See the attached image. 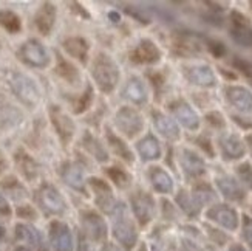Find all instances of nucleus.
Listing matches in <instances>:
<instances>
[{
    "label": "nucleus",
    "instance_id": "nucleus-10",
    "mask_svg": "<svg viewBox=\"0 0 252 251\" xmlns=\"http://www.w3.org/2000/svg\"><path fill=\"white\" fill-rule=\"evenodd\" d=\"M214 183L217 192L227 202L232 203H243L248 197V192L243 188V184L238 181V179L232 174L218 172L214 177Z\"/></svg>",
    "mask_w": 252,
    "mask_h": 251
},
{
    "label": "nucleus",
    "instance_id": "nucleus-13",
    "mask_svg": "<svg viewBox=\"0 0 252 251\" xmlns=\"http://www.w3.org/2000/svg\"><path fill=\"white\" fill-rule=\"evenodd\" d=\"M48 116L51 126L54 127L59 140L62 141V144L63 146L70 144V141L76 135V123L73 121V118L61 106L56 104H51L48 107Z\"/></svg>",
    "mask_w": 252,
    "mask_h": 251
},
{
    "label": "nucleus",
    "instance_id": "nucleus-45",
    "mask_svg": "<svg viewBox=\"0 0 252 251\" xmlns=\"http://www.w3.org/2000/svg\"><path fill=\"white\" fill-rule=\"evenodd\" d=\"M207 233H209V237L212 241L218 245H223L227 241V237L220 230H215V228H207Z\"/></svg>",
    "mask_w": 252,
    "mask_h": 251
},
{
    "label": "nucleus",
    "instance_id": "nucleus-31",
    "mask_svg": "<svg viewBox=\"0 0 252 251\" xmlns=\"http://www.w3.org/2000/svg\"><path fill=\"white\" fill-rule=\"evenodd\" d=\"M56 74L59 76L61 79H63L67 84L71 85H79L82 76L79 69L70 61H67L65 58H62L61 54H58V64H56V69H54Z\"/></svg>",
    "mask_w": 252,
    "mask_h": 251
},
{
    "label": "nucleus",
    "instance_id": "nucleus-29",
    "mask_svg": "<svg viewBox=\"0 0 252 251\" xmlns=\"http://www.w3.org/2000/svg\"><path fill=\"white\" fill-rule=\"evenodd\" d=\"M190 194L201 210L204 208V206H211V205L217 203V197H218V194L212 188V184L207 183V181H203V180L193 183Z\"/></svg>",
    "mask_w": 252,
    "mask_h": 251
},
{
    "label": "nucleus",
    "instance_id": "nucleus-15",
    "mask_svg": "<svg viewBox=\"0 0 252 251\" xmlns=\"http://www.w3.org/2000/svg\"><path fill=\"white\" fill-rule=\"evenodd\" d=\"M17 54L22 62L34 69H45L51 62L48 50L36 39H30L22 43Z\"/></svg>",
    "mask_w": 252,
    "mask_h": 251
},
{
    "label": "nucleus",
    "instance_id": "nucleus-19",
    "mask_svg": "<svg viewBox=\"0 0 252 251\" xmlns=\"http://www.w3.org/2000/svg\"><path fill=\"white\" fill-rule=\"evenodd\" d=\"M161 58L162 51L152 39H141L128 54V59L136 65H157Z\"/></svg>",
    "mask_w": 252,
    "mask_h": 251
},
{
    "label": "nucleus",
    "instance_id": "nucleus-12",
    "mask_svg": "<svg viewBox=\"0 0 252 251\" xmlns=\"http://www.w3.org/2000/svg\"><path fill=\"white\" fill-rule=\"evenodd\" d=\"M217 147L224 161H240L248 152L245 138L235 132H223L218 135Z\"/></svg>",
    "mask_w": 252,
    "mask_h": 251
},
{
    "label": "nucleus",
    "instance_id": "nucleus-47",
    "mask_svg": "<svg viewBox=\"0 0 252 251\" xmlns=\"http://www.w3.org/2000/svg\"><path fill=\"white\" fill-rule=\"evenodd\" d=\"M78 251H94V250H93V242H90L89 239L84 237V236L81 234V237H79V248H78Z\"/></svg>",
    "mask_w": 252,
    "mask_h": 251
},
{
    "label": "nucleus",
    "instance_id": "nucleus-34",
    "mask_svg": "<svg viewBox=\"0 0 252 251\" xmlns=\"http://www.w3.org/2000/svg\"><path fill=\"white\" fill-rule=\"evenodd\" d=\"M175 202H177L178 208L186 215H188V217H190V219H195V217H198L200 213H201V208L198 206V203L193 200L190 191L184 189V188H181L177 192V195H175Z\"/></svg>",
    "mask_w": 252,
    "mask_h": 251
},
{
    "label": "nucleus",
    "instance_id": "nucleus-23",
    "mask_svg": "<svg viewBox=\"0 0 252 251\" xmlns=\"http://www.w3.org/2000/svg\"><path fill=\"white\" fill-rule=\"evenodd\" d=\"M105 146L107 149H110L113 155H116L121 161H124L126 165H133L135 163V154L130 149V146L126 143V140L113 132L112 127H105Z\"/></svg>",
    "mask_w": 252,
    "mask_h": 251
},
{
    "label": "nucleus",
    "instance_id": "nucleus-41",
    "mask_svg": "<svg viewBox=\"0 0 252 251\" xmlns=\"http://www.w3.org/2000/svg\"><path fill=\"white\" fill-rule=\"evenodd\" d=\"M242 236L245 242L252 247V217L243 215V223H242Z\"/></svg>",
    "mask_w": 252,
    "mask_h": 251
},
{
    "label": "nucleus",
    "instance_id": "nucleus-7",
    "mask_svg": "<svg viewBox=\"0 0 252 251\" xmlns=\"http://www.w3.org/2000/svg\"><path fill=\"white\" fill-rule=\"evenodd\" d=\"M177 158H178V166L188 181L196 183L206 176L207 172L206 161L196 150L190 147H181Z\"/></svg>",
    "mask_w": 252,
    "mask_h": 251
},
{
    "label": "nucleus",
    "instance_id": "nucleus-4",
    "mask_svg": "<svg viewBox=\"0 0 252 251\" xmlns=\"http://www.w3.org/2000/svg\"><path fill=\"white\" fill-rule=\"evenodd\" d=\"M115 129L119 132V135L133 140L142 134V130L146 127L144 116L141 115V112L136 107L131 106H123L119 107L115 113Z\"/></svg>",
    "mask_w": 252,
    "mask_h": 251
},
{
    "label": "nucleus",
    "instance_id": "nucleus-11",
    "mask_svg": "<svg viewBox=\"0 0 252 251\" xmlns=\"http://www.w3.org/2000/svg\"><path fill=\"white\" fill-rule=\"evenodd\" d=\"M169 110H170V116L178 123V126H183L189 132H198L200 130L201 127L200 115L183 98H178V100H173L172 103H169Z\"/></svg>",
    "mask_w": 252,
    "mask_h": 251
},
{
    "label": "nucleus",
    "instance_id": "nucleus-55",
    "mask_svg": "<svg viewBox=\"0 0 252 251\" xmlns=\"http://www.w3.org/2000/svg\"><path fill=\"white\" fill-rule=\"evenodd\" d=\"M3 237H5V228L0 225V241H2Z\"/></svg>",
    "mask_w": 252,
    "mask_h": 251
},
{
    "label": "nucleus",
    "instance_id": "nucleus-36",
    "mask_svg": "<svg viewBox=\"0 0 252 251\" xmlns=\"http://www.w3.org/2000/svg\"><path fill=\"white\" fill-rule=\"evenodd\" d=\"M93 101H94V89H93V85L89 84L87 85V89L84 93H81V96L78 98V101L74 103L73 106V112L74 113H84L87 112L89 108L93 106Z\"/></svg>",
    "mask_w": 252,
    "mask_h": 251
},
{
    "label": "nucleus",
    "instance_id": "nucleus-54",
    "mask_svg": "<svg viewBox=\"0 0 252 251\" xmlns=\"http://www.w3.org/2000/svg\"><path fill=\"white\" fill-rule=\"evenodd\" d=\"M136 251H149V248H147V245L146 244H141L139 247H138V250Z\"/></svg>",
    "mask_w": 252,
    "mask_h": 251
},
{
    "label": "nucleus",
    "instance_id": "nucleus-26",
    "mask_svg": "<svg viewBox=\"0 0 252 251\" xmlns=\"http://www.w3.org/2000/svg\"><path fill=\"white\" fill-rule=\"evenodd\" d=\"M81 146L87 154L97 163H101V165H104V163L110 160V154H108L107 146L96 135H93L90 130H85L81 138Z\"/></svg>",
    "mask_w": 252,
    "mask_h": 251
},
{
    "label": "nucleus",
    "instance_id": "nucleus-46",
    "mask_svg": "<svg viewBox=\"0 0 252 251\" xmlns=\"http://www.w3.org/2000/svg\"><path fill=\"white\" fill-rule=\"evenodd\" d=\"M181 251H201V248L190 239H183L181 241Z\"/></svg>",
    "mask_w": 252,
    "mask_h": 251
},
{
    "label": "nucleus",
    "instance_id": "nucleus-25",
    "mask_svg": "<svg viewBox=\"0 0 252 251\" xmlns=\"http://www.w3.org/2000/svg\"><path fill=\"white\" fill-rule=\"evenodd\" d=\"M147 179L153 191L161 195H170L175 191V180L162 166L153 165L147 169Z\"/></svg>",
    "mask_w": 252,
    "mask_h": 251
},
{
    "label": "nucleus",
    "instance_id": "nucleus-9",
    "mask_svg": "<svg viewBox=\"0 0 252 251\" xmlns=\"http://www.w3.org/2000/svg\"><path fill=\"white\" fill-rule=\"evenodd\" d=\"M82 236L89 239L90 242H105L108 236V226L104 217L96 210H84L79 215Z\"/></svg>",
    "mask_w": 252,
    "mask_h": 251
},
{
    "label": "nucleus",
    "instance_id": "nucleus-24",
    "mask_svg": "<svg viewBox=\"0 0 252 251\" xmlns=\"http://www.w3.org/2000/svg\"><path fill=\"white\" fill-rule=\"evenodd\" d=\"M50 242L53 251H73V234L70 226L61 220L51 222Z\"/></svg>",
    "mask_w": 252,
    "mask_h": 251
},
{
    "label": "nucleus",
    "instance_id": "nucleus-21",
    "mask_svg": "<svg viewBox=\"0 0 252 251\" xmlns=\"http://www.w3.org/2000/svg\"><path fill=\"white\" fill-rule=\"evenodd\" d=\"M136 154L141 158L142 163H153L162 158V146L161 141L158 140V137L155 134H146L144 137H141L136 144Z\"/></svg>",
    "mask_w": 252,
    "mask_h": 251
},
{
    "label": "nucleus",
    "instance_id": "nucleus-16",
    "mask_svg": "<svg viewBox=\"0 0 252 251\" xmlns=\"http://www.w3.org/2000/svg\"><path fill=\"white\" fill-rule=\"evenodd\" d=\"M183 74L192 85L201 89H214L218 79L214 69L207 64H189L183 67Z\"/></svg>",
    "mask_w": 252,
    "mask_h": 251
},
{
    "label": "nucleus",
    "instance_id": "nucleus-22",
    "mask_svg": "<svg viewBox=\"0 0 252 251\" xmlns=\"http://www.w3.org/2000/svg\"><path fill=\"white\" fill-rule=\"evenodd\" d=\"M123 98L133 106H146L149 103V87L146 81L139 76H130L123 89Z\"/></svg>",
    "mask_w": 252,
    "mask_h": 251
},
{
    "label": "nucleus",
    "instance_id": "nucleus-44",
    "mask_svg": "<svg viewBox=\"0 0 252 251\" xmlns=\"http://www.w3.org/2000/svg\"><path fill=\"white\" fill-rule=\"evenodd\" d=\"M234 123H237L242 129L245 130H252V116L246 115H232Z\"/></svg>",
    "mask_w": 252,
    "mask_h": 251
},
{
    "label": "nucleus",
    "instance_id": "nucleus-57",
    "mask_svg": "<svg viewBox=\"0 0 252 251\" xmlns=\"http://www.w3.org/2000/svg\"><path fill=\"white\" fill-rule=\"evenodd\" d=\"M209 251H217L215 248H209Z\"/></svg>",
    "mask_w": 252,
    "mask_h": 251
},
{
    "label": "nucleus",
    "instance_id": "nucleus-28",
    "mask_svg": "<svg viewBox=\"0 0 252 251\" xmlns=\"http://www.w3.org/2000/svg\"><path fill=\"white\" fill-rule=\"evenodd\" d=\"M62 47L65 53L68 54L70 58L79 61L82 64H87L89 59V53H90V42L82 36H70L62 42Z\"/></svg>",
    "mask_w": 252,
    "mask_h": 251
},
{
    "label": "nucleus",
    "instance_id": "nucleus-17",
    "mask_svg": "<svg viewBox=\"0 0 252 251\" xmlns=\"http://www.w3.org/2000/svg\"><path fill=\"white\" fill-rule=\"evenodd\" d=\"M150 115H152L153 129L157 130V134L161 138L170 141V143H178L181 140V129L178 123L169 113L158 110V108H153Z\"/></svg>",
    "mask_w": 252,
    "mask_h": 251
},
{
    "label": "nucleus",
    "instance_id": "nucleus-52",
    "mask_svg": "<svg viewBox=\"0 0 252 251\" xmlns=\"http://www.w3.org/2000/svg\"><path fill=\"white\" fill-rule=\"evenodd\" d=\"M227 251H248L242 244H232L231 247H229V250Z\"/></svg>",
    "mask_w": 252,
    "mask_h": 251
},
{
    "label": "nucleus",
    "instance_id": "nucleus-14",
    "mask_svg": "<svg viewBox=\"0 0 252 251\" xmlns=\"http://www.w3.org/2000/svg\"><path fill=\"white\" fill-rule=\"evenodd\" d=\"M206 219L227 231H235L240 226V214L229 203L211 205L206 211Z\"/></svg>",
    "mask_w": 252,
    "mask_h": 251
},
{
    "label": "nucleus",
    "instance_id": "nucleus-35",
    "mask_svg": "<svg viewBox=\"0 0 252 251\" xmlns=\"http://www.w3.org/2000/svg\"><path fill=\"white\" fill-rule=\"evenodd\" d=\"M0 27L9 35H17L22 30L20 16L11 9H0Z\"/></svg>",
    "mask_w": 252,
    "mask_h": 251
},
{
    "label": "nucleus",
    "instance_id": "nucleus-48",
    "mask_svg": "<svg viewBox=\"0 0 252 251\" xmlns=\"http://www.w3.org/2000/svg\"><path fill=\"white\" fill-rule=\"evenodd\" d=\"M0 213H2V214H9V203L5 199L3 194H0Z\"/></svg>",
    "mask_w": 252,
    "mask_h": 251
},
{
    "label": "nucleus",
    "instance_id": "nucleus-37",
    "mask_svg": "<svg viewBox=\"0 0 252 251\" xmlns=\"http://www.w3.org/2000/svg\"><path fill=\"white\" fill-rule=\"evenodd\" d=\"M173 47L178 50L180 54H193L200 50V42L192 36H180L173 42Z\"/></svg>",
    "mask_w": 252,
    "mask_h": 251
},
{
    "label": "nucleus",
    "instance_id": "nucleus-53",
    "mask_svg": "<svg viewBox=\"0 0 252 251\" xmlns=\"http://www.w3.org/2000/svg\"><path fill=\"white\" fill-rule=\"evenodd\" d=\"M5 166H6V163H5V158H3V155H2V152H0V174L3 172Z\"/></svg>",
    "mask_w": 252,
    "mask_h": 251
},
{
    "label": "nucleus",
    "instance_id": "nucleus-51",
    "mask_svg": "<svg viewBox=\"0 0 252 251\" xmlns=\"http://www.w3.org/2000/svg\"><path fill=\"white\" fill-rule=\"evenodd\" d=\"M107 16H108V19L113 22V24H118V22L121 20V14H119L118 11H110V13H108Z\"/></svg>",
    "mask_w": 252,
    "mask_h": 251
},
{
    "label": "nucleus",
    "instance_id": "nucleus-30",
    "mask_svg": "<svg viewBox=\"0 0 252 251\" xmlns=\"http://www.w3.org/2000/svg\"><path fill=\"white\" fill-rule=\"evenodd\" d=\"M104 174H105V177L112 181L113 186H116L121 191L130 189L131 184H133V176H131V174L127 169H124L123 166H118V165L107 166L104 169Z\"/></svg>",
    "mask_w": 252,
    "mask_h": 251
},
{
    "label": "nucleus",
    "instance_id": "nucleus-40",
    "mask_svg": "<svg viewBox=\"0 0 252 251\" xmlns=\"http://www.w3.org/2000/svg\"><path fill=\"white\" fill-rule=\"evenodd\" d=\"M126 13L128 16H131L133 19H136L138 22H141V24H146V25L150 24V17L144 13V9L136 8V6H127L126 8Z\"/></svg>",
    "mask_w": 252,
    "mask_h": 251
},
{
    "label": "nucleus",
    "instance_id": "nucleus-5",
    "mask_svg": "<svg viewBox=\"0 0 252 251\" xmlns=\"http://www.w3.org/2000/svg\"><path fill=\"white\" fill-rule=\"evenodd\" d=\"M128 208L133 214L135 220L141 225H149L157 215V200L155 197L144 189H135L128 195Z\"/></svg>",
    "mask_w": 252,
    "mask_h": 251
},
{
    "label": "nucleus",
    "instance_id": "nucleus-38",
    "mask_svg": "<svg viewBox=\"0 0 252 251\" xmlns=\"http://www.w3.org/2000/svg\"><path fill=\"white\" fill-rule=\"evenodd\" d=\"M235 177L243 184L245 189L252 191V163L243 161L235 168Z\"/></svg>",
    "mask_w": 252,
    "mask_h": 251
},
{
    "label": "nucleus",
    "instance_id": "nucleus-42",
    "mask_svg": "<svg viewBox=\"0 0 252 251\" xmlns=\"http://www.w3.org/2000/svg\"><path fill=\"white\" fill-rule=\"evenodd\" d=\"M196 144H198L207 155H209L211 158H214L215 157V149H214V146H212V141H211V138H207V137H204V135H201L198 140H196Z\"/></svg>",
    "mask_w": 252,
    "mask_h": 251
},
{
    "label": "nucleus",
    "instance_id": "nucleus-3",
    "mask_svg": "<svg viewBox=\"0 0 252 251\" xmlns=\"http://www.w3.org/2000/svg\"><path fill=\"white\" fill-rule=\"evenodd\" d=\"M8 85L9 90L17 100L28 108H36L42 100V93L36 81L30 78L28 74L20 72L8 73Z\"/></svg>",
    "mask_w": 252,
    "mask_h": 251
},
{
    "label": "nucleus",
    "instance_id": "nucleus-20",
    "mask_svg": "<svg viewBox=\"0 0 252 251\" xmlns=\"http://www.w3.org/2000/svg\"><path fill=\"white\" fill-rule=\"evenodd\" d=\"M61 177L63 183L71 189L78 191L84 195H89V186H87L85 171L79 161H65L61 169Z\"/></svg>",
    "mask_w": 252,
    "mask_h": 251
},
{
    "label": "nucleus",
    "instance_id": "nucleus-43",
    "mask_svg": "<svg viewBox=\"0 0 252 251\" xmlns=\"http://www.w3.org/2000/svg\"><path fill=\"white\" fill-rule=\"evenodd\" d=\"M207 48H209V51L214 54L215 58H223L226 54V47L224 43L218 42V40H211L209 43H207Z\"/></svg>",
    "mask_w": 252,
    "mask_h": 251
},
{
    "label": "nucleus",
    "instance_id": "nucleus-8",
    "mask_svg": "<svg viewBox=\"0 0 252 251\" xmlns=\"http://www.w3.org/2000/svg\"><path fill=\"white\" fill-rule=\"evenodd\" d=\"M36 200L40 210L50 215H62L67 211V202H65L62 192L51 183H42L36 192Z\"/></svg>",
    "mask_w": 252,
    "mask_h": 251
},
{
    "label": "nucleus",
    "instance_id": "nucleus-39",
    "mask_svg": "<svg viewBox=\"0 0 252 251\" xmlns=\"http://www.w3.org/2000/svg\"><path fill=\"white\" fill-rule=\"evenodd\" d=\"M206 121L209 123L212 127H215V129H224L226 127V121H224V116L220 113V112H217V110H214V112H209L206 115Z\"/></svg>",
    "mask_w": 252,
    "mask_h": 251
},
{
    "label": "nucleus",
    "instance_id": "nucleus-1",
    "mask_svg": "<svg viewBox=\"0 0 252 251\" xmlns=\"http://www.w3.org/2000/svg\"><path fill=\"white\" fill-rule=\"evenodd\" d=\"M90 73L97 90L104 95H112L121 79V69L118 62L104 51H99L93 58Z\"/></svg>",
    "mask_w": 252,
    "mask_h": 251
},
{
    "label": "nucleus",
    "instance_id": "nucleus-18",
    "mask_svg": "<svg viewBox=\"0 0 252 251\" xmlns=\"http://www.w3.org/2000/svg\"><path fill=\"white\" fill-rule=\"evenodd\" d=\"M224 100L240 115L252 113V90L245 85L231 84L224 87Z\"/></svg>",
    "mask_w": 252,
    "mask_h": 251
},
{
    "label": "nucleus",
    "instance_id": "nucleus-32",
    "mask_svg": "<svg viewBox=\"0 0 252 251\" xmlns=\"http://www.w3.org/2000/svg\"><path fill=\"white\" fill-rule=\"evenodd\" d=\"M14 160H16V165H17L20 174L27 180H34L39 176V165L30 154H27L25 150H22V149L17 150V154L14 155Z\"/></svg>",
    "mask_w": 252,
    "mask_h": 251
},
{
    "label": "nucleus",
    "instance_id": "nucleus-58",
    "mask_svg": "<svg viewBox=\"0 0 252 251\" xmlns=\"http://www.w3.org/2000/svg\"><path fill=\"white\" fill-rule=\"evenodd\" d=\"M251 9H252V2H251Z\"/></svg>",
    "mask_w": 252,
    "mask_h": 251
},
{
    "label": "nucleus",
    "instance_id": "nucleus-49",
    "mask_svg": "<svg viewBox=\"0 0 252 251\" xmlns=\"http://www.w3.org/2000/svg\"><path fill=\"white\" fill-rule=\"evenodd\" d=\"M101 251H124V250L119 247V245L113 244V242H104Z\"/></svg>",
    "mask_w": 252,
    "mask_h": 251
},
{
    "label": "nucleus",
    "instance_id": "nucleus-33",
    "mask_svg": "<svg viewBox=\"0 0 252 251\" xmlns=\"http://www.w3.org/2000/svg\"><path fill=\"white\" fill-rule=\"evenodd\" d=\"M16 236L19 241L25 242L30 247H34L39 251H43V239L39 230H36L34 226L27 225V223H19L16 226Z\"/></svg>",
    "mask_w": 252,
    "mask_h": 251
},
{
    "label": "nucleus",
    "instance_id": "nucleus-56",
    "mask_svg": "<svg viewBox=\"0 0 252 251\" xmlns=\"http://www.w3.org/2000/svg\"><path fill=\"white\" fill-rule=\"evenodd\" d=\"M14 251H31V250H30L28 247H17Z\"/></svg>",
    "mask_w": 252,
    "mask_h": 251
},
{
    "label": "nucleus",
    "instance_id": "nucleus-50",
    "mask_svg": "<svg viewBox=\"0 0 252 251\" xmlns=\"http://www.w3.org/2000/svg\"><path fill=\"white\" fill-rule=\"evenodd\" d=\"M245 143H246V149H248L249 155H251V160H252V134H248L245 137Z\"/></svg>",
    "mask_w": 252,
    "mask_h": 251
},
{
    "label": "nucleus",
    "instance_id": "nucleus-2",
    "mask_svg": "<svg viewBox=\"0 0 252 251\" xmlns=\"http://www.w3.org/2000/svg\"><path fill=\"white\" fill-rule=\"evenodd\" d=\"M112 234L121 248L130 251L138 242V228L127 206L119 202L112 214Z\"/></svg>",
    "mask_w": 252,
    "mask_h": 251
},
{
    "label": "nucleus",
    "instance_id": "nucleus-59",
    "mask_svg": "<svg viewBox=\"0 0 252 251\" xmlns=\"http://www.w3.org/2000/svg\"><path fill=\"white\" fill-rule=\"evenodd\" d=\"M251 211H252V206H251Z\"/></svg>",
    "mask_w": 252,
    "mask_h": 251
},
{
    "label": "nucleus",
    "instance_id": "nucleus-6",
    "mask_svg": "<svg viewBox=\"0 0 252 251\" xmlns=\"http://www.w3.org/2000/svg\"><path fill=\"white\" fill-rule=\"evenodd\" d=\"M87 186H89V192L93 194L96 208L108 215H112L119 203L115 197L112 184L104 179L90 177V179H87Z\"/></svg>",
    "mask_w": 252,
    "mask_h": 251
},
{
    "label": "nucleus",
    "instance_id": "nucleus-27",
    "mask_svg": "<svg viewBox=\"0 0 252 251\" xmlns=\"http://www.w3.org/2000/svg\"><path fill=\"white\" fill-rule=\"evenodd\" d=\"M56 17H58L56 6L50 2L42 3V6L37 9V13L34 16V24H36V28L40 35H43V36L50 35L54 28V24H56Z\"/></svg>",
    "mask_w": 252,
    "mask_h": 251
}]
</instances>
